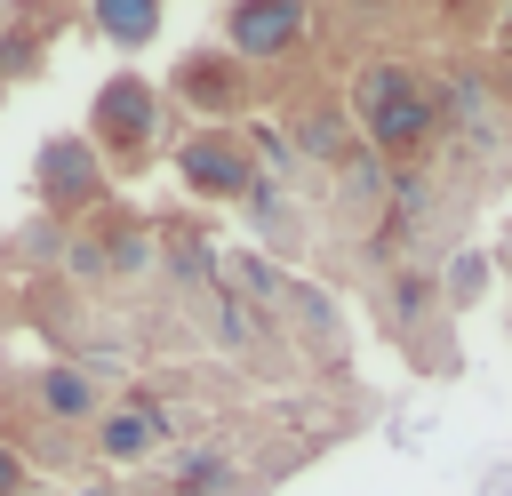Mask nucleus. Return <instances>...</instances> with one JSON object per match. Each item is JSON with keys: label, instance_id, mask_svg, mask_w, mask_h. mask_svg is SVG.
Here are the masks:
<instances>
[{"label": "nucleus", "instance_id": "1", "mask_svg": "<svg viewBox=\"0 0 512 496\" xmlns=\"http://www.w3.org/2000/svg\"><path fill=\"white\" fill-rule=\"evenodd\" d=\"M352 104H360V128H368L376 152H408V144L432 136V96L416 88L408 64H368L352 80Z\"/></svg>", "mask_w": 512, "mask_h": 496}, {"label": "nucleus", "instance_id": "2", "mask_svg": "<svg viewBox=\"0 0 512 496\" xmlns=\"http://www.w3.org/2000/svg\"><path fill=\"white\" fill-rule=\"evenodd\" d=\"M152 120H160V88H152V80H136V72H112V80L88 96V144H96V152L112 144L120 160H144Z\"/></svg>", "mask_w": 512, "mask_h": 496}, {"label": "nucleus", "instance_id": "3", "mask_svg": "<svg viewBox=\"0 0 512 496\" xmlns=\"http://www.w3.org/2000/svg\"><path fill=\"white\" fill-rule=\"evenodd\" d=\"M32 192L48 216H72V208H96L104 200V152L88 136H48L32 152Z\"/></svg>", "mask_w": 512, "mask_h": 496}, {"label": "nucleus", "instance_id": "4", "mask_svg": "<svg viewBox=\"0 0 512 496\" xmlns=\"http://www.w3.org/2000/svg\"><path fill=\"white\" fill-rule=\"evenodd\" d=\"M176 176L200 192V200H248L264 176H256V160H248V144L240 136H224V128H200V136H184V152H176Z\"/></svg>", "mask_w": 512, "mask_h": 496}, {"label": "nucleus", "instance_id": "5", "mask_svg": "<svg viewBox=\"0 0 512 496\" xmlns=\"http://www.w3.org/2000/svg\"><path fill=\"white\" fill-rule=\"evenodd\" d=\"M224 40H232V56H288L296 40H304V8L296 0H232V16H224Z\"/></svg>", "mask_w": 512, "mask_h": 496}, {"label": "nucleus", "instance_id": "6", "mask_svg": "<svg viewBox=\"0 0 512 496\" xmlns=\"http://www.w3.org/2000/svg\"><path fill=\"white\" fill-rule=\"evenodd\" d=\"M160 440H168V416H160L152 400H120V408H96V456H104V464H144Z\"/></svg>", "mask_w": 512, "mask_h": 496}, {"label": "nucleus", "instance_id": "7", "mask_svg": "<svg viewBox=\"0 0 512 496\" xmlns=\"http://www.w3.org/2000/svg\"><path fill=\"white\" fill-rule=\"evenodd\" d=\"M24 392H32V408H40V416H56V424H88V416H96V368L48 360V368H32V376H24Z\"/></svg>", "mask_w": 512, "mask_h": 496}, {"label": "nucleus", "instance_id": "8", "mask_svg": "<svg viewBox=\"0 0 512 496\" xmlns=\"http://www.w3.org/2000/svg\"><path fill=\"white\" fill-rule=\"evenodd\" d=\"M160 16H168V0H88V24H96L104 40H120V48L160 40Z\"/></svg>", "mask_w": 512, "mask_h": 496}, {"label": "nucleus", "instance_id": "9", "mask_svg": "<svg viewBox=\"0 0 512 496\" xmlns=\"http://www.w3.org/2000/svg\"><path fill=\"white\" fill-rule=\"evenodd\" d=\"M176 88L200 96L208 112H232V104H240V72H232V64H208V56H192V64L176 72Z\"/></svg>", "mask_w": 512, "mask_h": 496}, {"label": "nucleus", "instance_id": "10", "mask_svg": "<svg viewBox=\"0 0 512 496\" xmlns=\"http://www.w3.org/2000/svg\"><path fill=\"white\" fill-rule=\"evenodd\" d=\"M296 136H304V152H320V160H336V152H344L336 112H304V128H296Z\"/></svg>", "mask_w": 512, "mask_h": 496}, {"label": "nucleus", "instance_id": "11", "mask_svg": "<svg viewBox=\"0 0 512 496\" xmlns=\"http://www.w3.org/2000/svg\"><path fill=\"white\" fill-rule=\"evenodd\" d=\"M64 272H72V280H104V240H96V232L64 240Z\"/></svg>", "mask_w": 512, "mask_h": 496}, {"label": "nucleus", "instance_id": "12", "mask_svg": "<svg viewBox=\"0 0 512 496\" xmlns=\"http://www.w3.org/2000/svg\"><path fill=\"white\" fill-rule=\"evenodd\" d=\"M232 272H240V288H248V296H288V280H280L264 256H232Z\"/></svg>", "mask_w": 512, "mask_h": 496}, {"label": "nucleus", "instance_id": "13", "mask_svg": "<svg viewBox=\"0 0 512 496\" xmlns=\"http://www.w3.org/2000/svg\"><path fill=\"white\" fill-rule=\"evenodd\" d=\"M480 288H488V264H480V256H456V272H448V296H456V304H472Z\"/></svg>", "mask_w": 512, "mask_h": 496}, {"label": "nucleus", "instance_id": "14", "mask_svg": "<svg viewBox=\"0 0 512 496\" xmlns=\"http://www.w3.org/2000/svg\"><path fill=\"white\" fill-rule=\"evenodd\" d=\"M0 496H24V456L0 440Z\"/></svg>", "mask_w": 512, "mask_h": 496}, {"label": "nucleus", "instance_id": "15", "mask_svg": "<svg viewBox=\"0 0 512 496\" xmlns=\"http://www.w3.org/2000/svg\"><path fill=\"white\" fill-rule=\"evenodd\" d=\"M504 24H512V8H504Z\"/></svg>", "mask_w": 512, "mask_h": 496}, {"label": "nucleus", "instance_id": "16", "mask_svg": "<svg viewBox=\"0 0 512 496\" xmlns=\"http://www.w3.org/2000/svg\"><path fill=\"white\" fill-rule=\"evenodd\" d=\"M296 8H304V0H296Z\"/></svg>", "mask_w": 512, "mask_h": 496}]
</instances>
